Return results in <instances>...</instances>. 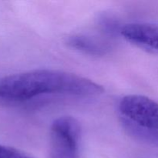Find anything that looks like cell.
I'll list each match as a JSON object with an SVG mask.
<instances>
[{
  "label": "cell",
  "mask_w": 158,
  "mask_h": 158,
  "mask_svg": "<svg viewBox=\"0 0 158 158\" xmlns=\"http://www.w3.org/2000/svg\"><path fill=\"white\" fill-rule=\"evenodd\" d=\"M103 86L85 77L55 69H35L0 78V100L23 101L42 94L92 97Z\"/></svg>",
  "instance_id": "obj_1"
},
{
  "label": "cell",
  "mask_w": 158,
  "mask_h": 158,
  "mask_svg": "<svg viewBox=\"0 0 158 158\" xmlns=\"http://www.w3.org/2000/svg\"><path fill=\"white\" fill-rule=\"evenodd\" d=\"M80 136L77 119L69 116L56 119L50 128L49 158H79Z\"/></svg>",
  "instance_id": "obj_2"
},
{
  "label": "cell",
  "mask_w": 158,
  "mask_h": 158,
  "mask_svg": "<svg viewBox=\"0 0 158 158\" xmlns=\"http://www.w3.org/2000/svg\"><path fill=\"white\" fill-rule=\"evenodd\" d=\"M124 120L138 127L158 130V103L141 95H127L119 105Z\"/></svg>",
  "instance_id": "obj_3"
},
{
  "label": "cell",
  "mask_w": 158,
  "mask_h": 158,
  "mask_svg": "<svg viewBox=\"0 0 158 158\" xmlns=\"http://www.w3.org/2000/svg\"><path fill=\"white\" fill-rule=\"evenodd\" d=\"M120 35L142 50L158 56V25L146 23H129L122 26Z\"/></svg>",
  "instance_id": "obj_4"
},
{
  "label": "cell",
  "mask_w": 158,
  "mask_h": 158,
  "mask_svg": "<svg viewBox=\"0 0 158 158\" xmlns=\"http://www.w3.org/2000/svg\"><path fill=\"white\" fill-rule=\"evenodd\" d=\"M68 46L77 50L92 56H102L109 50V46L93 37L85 35H73L66 40Z\"/></svg>",
  "instance_id": "obj_5"
},
{
  "label": "cell",
  "mask_w": 158,
  "mask_h": 158,
  "mask_svg": "<svg viewBox=\"0 0 158 158\" xmlns=\"http://www.w3.org/2000/svg\"><path fill=\"white\" fill-rule=\"evenodd\" d=\"M124 121L127 127V130L131 131V134L145 141L158 144V130L143 129V128L138 127L128 123L126 120Z\"/></svg>",
  "instance_id": "obj_6"
},
{
  "label": "cell",
  "mask_w": 158,
  "mask_h": 158,
  "mask_svg": "<svg viewBox=\"0 0 158 158\" xmlns=\"http://www.w3.org/2000/svg\"><path fill=\"white\" fill-rule=\"evenodd\" d=\"M0 158H33L21 151L0 144Z\"/></svg>",
  "instance_id": "obj_7"
}]
</instances>
